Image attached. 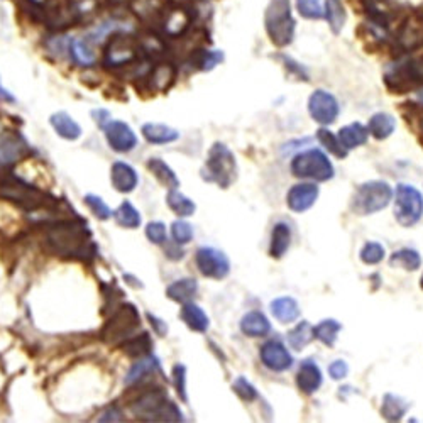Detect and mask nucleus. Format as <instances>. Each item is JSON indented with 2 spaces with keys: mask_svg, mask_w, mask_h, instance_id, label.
Segmentation results:
<instances>
[{
  "mask_svg": "<svg viewBox=\"0 0 423 423\" xmlns=\"http://www.w3.org/2000/svg\"><path fill=\"white\" fill-rule=\"evenodd\" d=\"M26 155L27 146L20 136L11 134V132L0 136V166L18 163Z\"/></svg>",
  "mask_w": 423,
  "mask_h": 423,
  "instance_id": "nucleus-16",
  "label": "nucleus"
},
{
  "mask_svg": "<svg viewBox=\"0 0 423 423\" xmlns=\"http://www.w3.org/2000/svg\"><path fill=\"white\" fill-rule=\"evenodd\" d=\"M420 288L423 289V275H422V278H420Z\"/></svg>",
  "mask_w": 423,
  "mask_h": 423,
  "instance_id": "nucleus-56",
  "label": "nucleus"
},
{
  "mask_svg": "<svg viewBox=\"0 0 423 423\" xmlns=\"http://www.w3.org/2000/svg\"><path fill=\"white\" fill-rule=\"evenodd\" d=\"M48 244L56 254L65 258L89 259L95 254V246L90 239L86 223L74 221H61L53 223L46 234Z\"/></svg>",
  "mask_w": 423,
  "mask_h": 423,
  "instance_id": "nucleus-1",
  "label": "nucleus"
},
{
  "mask_svg": "<svg viewBox=\"0 0 423 423\" xmlns=\"http://www.w3.org/2000/svg\"><path fill=\"white\" fill-rule=\"evenodd\" d=\"M122 415H120V412L119 410H112V412H107L105 415H102V418H100V422H119V420H122Z\"/></svg>",
  "mask_w": 423,
  "mask_h": 423,
  "instance_id": "nucleus-52",
  "label": "nucleus"
},
{
  "mask_svg": "<svg viewBox=\"0 0 423 423\" xmlns=\"http://www.w3.org/2000/svg\"><path fill=\"white\" fill-rule=\"evenodd\" d=\"M53 129L58 132V136H61L63 139L77 141L82 136V127L74 122L72 115H68L66 112H56L49 119Z\"/></svg>",
  "mask_w": 423,
  "mask_h": 423,
  "instance_id": "nucleus-25",
  "label": "nucleus"
},
{
  "mask_svg": "<svg viewBox=\"0 0 423 423\" xmlns=\"http://www.w3.org/2000/svg\"><path fill=\"white\" fill-rule=\"evenodd\" d=\"M325 18L329 20V26L334 34L342 31L344 22H346V12L341 0H325Z\"/></svg>",
  "mask_w": 423,
  "mask_h": 423,
  "instance_id": "nucleus-38",
  "label": "nucleus"
},
{
  "mask_svg": "<svg viewBox=\"0 0 423 423\" xmlns=\"http://www.w3.org/2000/svg\"><path fill=\"white\" fill-rule=\"evenodd\" d=\"M389 264L393 268H403L408 269V271H415V269L420 268L422 264V258L415 249H400V251L393 252L391 259H389Z\"/></svg>",
  "mask_w": 423,
  "mask_h": 423,
  "instance_id": "nucleus-36",
  "label": "nucleus"
},
{
  "mask_svg": "<svg viewBox=\"0 0 423 423\" xmlns=\"http://www.w3.org/2000/svg\"><path fill=\"white\" fill-rule=\"evenodd\" d=\"M315 330V339H318L322 344L332 347L337 341L339 332L342 330V325L334 318H327V320H322L317 327H313Z\"/></svg>",
  "mask_w": 423,
  "mask_h": 423,
  "instance_id": "nucleus-37",
  "label": "nucleus"
},
{
  "mask_svg": "<svg viewBox=\"0 0 423 423\" xmlns=\"http://www.w3.org/2000/svg\"><path fill=\"white\" fill-rule=\"evenodd\" d=\"M190 20H192V18H190L188 11L180 6H173L168 11H164L163 22L161 24H163V31L166 36L176 37L183 34L186 29H188Z\"/></svg>",
  "mask_w": 423,
  "mask_h": 423,
  "instance_id": "nucleus-17",
  "label": "nucleus"
},
{
  "mask_svg": "<svg viewBox=\"0 0 423 423\" xmlns=\"http://www.w3.org/2000/svg\"><path fill=\"white\" fill-rule=\"evenodd\" d=\"M157 369V363L156 359H152L151 356L149 358L141 359L139 363H136L132 369L129 371V375L126 377V384H136L139 383V381H143L144 377L151 375V372H155Z\"/></svg>",
  "mask_w": 423,
  "mask_h": 423,
  "instance_id": "nucleus-40",
  "label": "nucleus"
},
{
  "mask_svg": "<svg viewBox=\"0 0 423 423\" xmlns=\"http://www.w3.org/2000/svg\"><path fill=\"white\" fill-rule=\"evenodd\" d=\"M85 203L90 207V210L100 219V221H107V219H110L112 215H114L112 214V210L109 209V205H107L100 197H97V195H86Z\"/></svg>",
  "mask_w": 423,
  "mask_h": 423,
  "instance_id": "nucleus-45",
  "label": "nucleus"
},
{
  "mask_svg": "<svg viewBox=\"0 0 423 423\" xmlns=\"http://www.w3.org/2000/svg\"><path fill=\"white\" fill-rule=\"evenodd\" d=\"M418 98H420V102L423 103V90H422V93H420V95H418Z\"/></svg>",
  "mask_w": 423,
  "mask_h": 423,
  "instance_id": "nucleus-55",
  "label": "nucleus"
},
{
  "mask_svg": "<svg viewBox=\"0 0 423 423\" xmlns=\"http://www.w3.org/2000/svg\"><path fill=\"white\" fill-rule=\"evenodd\" d=\"M176 78V68L171 63H160L148 74V86L151 92L163 93L173 85Z\"/></svg>",
  "mask_w": 423,
  "mask_h": 423,
  "instance_id": "nucleus-20",
  "label": "nucleus"
},
{
  "mask_svg": "<svg viewBox=\"0 0 423 423\" xmlns=\"http://www.w3.org/2000/svg\"><path fill=\"white\" fill-rule=\"evenodd\" d=\"M103 131H105V138L109 146L117 152H129L138 144V138H136L134 131L126 122L110 120V122L105 124Z\"/></svg>",
  "mask_w": 423,
  "mask_h": 423,
  "instance_id": "nucleus-13",
  "label": "nucleus"
},
{
  "mask_svg": "<svg viewBox=\"0 0 423 423\" xmlns=\"http://www.w3.org/2000/svg\"><path fill=\"white\" fill-rule=\"evenodd\" d=\"M143 136L144 139L151 144H168L175 143V141L180 138V132L164 126V124L149 122L143 126Z\"/></svg>",
  "mask_w": 423,
  "mask_h": 423,
  "instance_id": "nucleus-26",
  "label": "nucleus"
},
{
  "mask_svg": "<svg viewBox=\"0 0 423 423\" xmlns=\"http://www.w3.org/2000/svg\"><path fill=\"white\" fill-rule=\"evenodd\" d=\"M318 198V186L313 183H300L294 185L288 192L286 203H288L289 210L297 212V214H304L308 209H312L313 203Z\"/></svg>",
  "mask_w": 423,
  "mask_h": 423,
  "instance_id": "nucleus-15",
  "label": "nucleus"
},
{
  "mask_svg": "<svg viewBox=\"0 0 423 423\" xmlns=\"http://www.w3.org/2000/svg\"><path fill=\"white\" fill-rule=\"evenodd\" d=\"M181 318L195 332H207V329H209V317L200 306L190 304V301H186L183 308H181Z\"/></svg>",
  "mask_w": 423,
  "mask_h": 423,
  "instance_id": "nucleus-31",
  "label": "nucleus"
},
{
  "mask_svg": "<svg viewBox=\"0 0 423 423\" xmlns=\"http://www.w3.org/2000/svg\"><path fill=\"white\" fill-rule=\"evenodd\" d=\"M261 360L268 369L276 372H283L293 366V358L288 349L280 341H269L261 347Z\"/></svg>",
  "mask_w": 423,
  "mask_h": 423,
  "instance_id": "nucleus-14",
  "label": "nucleus"
},
{
  "mask_svg": "<svg viewBox=\"0 0 423 423\" xmlns=\"http://www.w3.org/2000/svg\"><path fill=\"white\" fill-rule=\"evenodd\" d=\"M122 349L131 358H144L152 349L151 337H149V334H146V332L141 335H131L129 339H126L122 342Z\"/></svg>",
  "mask_w": 423,
  "mask_h": 423,
  "instance_id": "nucleus-33",
  "label": "nucleus"
},
{
  "mask_svg": "<svg viewBox=\"0 0 423 423\" xmlns=\"http://www.w3.org/2000/svg\"><path fill=\"white\" fill-rule=\"evenodd\" d=\"M197 289V280H193V278H185V280H178L175 283L169 285L168 289H166V294H168L173 301L186 304V301H190L195 297Z\"/></svg>",
  "mask_w": 423,
  "mask_h": 423,
  "instance_id": "nucleus-29",
  "label": "nucleus"
},
{
  "mask_svg": "<svg viewBox=\"0 0 423 423\" xmlns=\"http://www.w3.org/2000/svg\"><path fill=\"white\" fill-rule=\"evenodd\" d=\"M271 313L278 322L292 323L300 318V305L292 297H281L271 301Z\"/></svg>",
  "mask_w": 423,
  "mask_h": 423,
  "instance_id": "nucleus-22",
  "label": "nucleus"
},
{
  "mask_svg": "<svg viewBox=\"0 0 423 423\" xmlns=\"http://www.w3.org/2000/svg\"><path fill=\"white\" fill-rule=\"evenodd\" d=\"M148 168L149 171L157 178V181L163 183L164 186H168V188H176V186H180V180L176 178L175 171H173L163 160H160V157H151V160L148 161Z\"/></svg>",
  "mask_w": 423,
  "mask_h": 423,
  "instance_id": "nucleus-32",
  "label": "nucleus"
},
{
  "mask_svg": "<svg viewBox=\"0 0 423 423\" xmlns=\"http://www.w3.org/2000/svg\"><path fill=\"white\" fill-rule=\"evenodd\" d=\"M132 413L146 422H181V412L168 400L164 389H148L131 405Z\"/></svg>",
  "mask_w": 423,
  "mask_h": 423,
  "instance_id": "nucleus-2",
  "label": "nucleus"
},
{
  "mask_svg": "<svg viewBox=\"0 0 423 423\" xmlns=\"http://www.w3.org/2000/svg\"><path fill=\"white\" fill-rule=\"evenodd\" d=\"M110 180L117 192L129 193L138 186V173H136V169L132 166L122 163V161H117V163H114V166H112Z\"/></svg>",
  "mask_w": 423,
  "mask_h": 423,
  "instance_id": "nucleus-19",
  "label": "nucleus"
},
{
  "mask_svg": "<svg viewBox=\"0 0 423 423\" xmlns=\"http://www.w3.org/2000/svg\"><path fill=\"white\" fill-rule=\"evenodd\" d=\"M0 193H2L4 198L14 202L15 205H19L24 210L48 209V207L56 203L55 198L49 197L48 193L41 192L36 186L29 185L15 176L4 178L2 183H0Z\"/></svg>",
  "mask_w": 423,
  "mask_h": 423,
  "instance_id": "nucleus-3",
  "label": "nucleus"
},
{
  "mask_svg": "<svg viewBox=\"0 0 423 423\" xmlns=\"http://www.w3.org/2000/svg\"><path fill=\"white\" fill-rule=\"evenodd\" d=\"M139 41L134 37L129 34H114L103 51V65L107 68H122L134 63L139 58Z\"/></svg>",
  "mask_w": 423,
  "mask_h": 423,
  "instance_id": "nucleus-10",
  "label": "nucleus"
},
{
  "mask_svg": "<svg viewBox=\"0 0 423 423\" xmlns=\"http://www.w3.org/2000/svg\"><path fill=\"white\" fill-rule=\"evenodd\" d=\"M0 95H2V97H7V98H11V97H9V95H7V93H6V90H2V86H0Z\"/></svg>",
  "mask_w": 423,
  "mask_h": 423,
  "instance_id": "nucleus-54",
  "label": "nucleus"
},
{
  "mask_svg": "<svg viewBox=\"0 0 423 423\" xmlns=\"http://www.w3.org/2000/svg\"><path fill=\"white\" fill-rule=\"evenodd\" d=\"M240 330L247 337H264L271 330V323L266 318V315L261 312H249L240 320Z\"/></svg>",
  "mask_w": 423,
  "mask_h": 423,
  "instance_id": "nucleus-23",
  "label": "nucleus"
},
{
  "mask_svg": "<svg viewBox=\"0 0 423 423\" xmlns=\"http://www.w3.org/2000/svg\"><path fill=\"white\" fill-rule=\"evenodd\" d=\"M347 372H349V366H347L346 360H334V363L330 364L329 366V375L332 379L339 381V379H344V377L347 376Z\"/></svg>",
  "mask_w": 423,
  "mask_h": 423,
  "instance_id": "nucleus-50",
  "label": "nucleus"
},
{
  "mask_svg": "<svg viewBox=\"0 0 423 423\" xmlns=\"http://www.w3.org/2000/svg\"><path fill=\"white\" fill-rule=\"evenodd\" d=\"M410 403L406 400H403L401 396L391 395H384L383 398V405H381V415L389 422H398L405 417V413L408 412Z\"/></svg>",
  "mask_w": 423,
  "mask_h": 423,
  "instance_id": "nucleus-30",
  "label": "nucleus"
},
{
  "mask_svg": "<svg viewBox=\"0 0 423 423\" xmlns=\"http://www.w3.org/2000/svg\"><path fill=\"white\" fill-rule=\"evenodd\" d=\"M232 388H234V391L237 393L240 400H244V401H252L258 398V391H256V388L252 386L246 377H242V376H239L237 379L234 381V386Z\"/></svg>",
  "mask_w": 423,
  "mask_h": 423,
  "instance_id": "nucleus-47",
  "label": "nucleus"
},
{
  "mask_svg": "<svg viewBox=\"0 0 423 423\" xmlns=\"http://www.w3.org/2000/svg\"><path fill=\"white\" fill-rule=\"evenodd\" d=\"M237 166H235V157L226 144L215 143L210 148L209 156L205 163V178L209 181H215L222 188H229L234 183Z\"/></svg>",
  "mask_w": 423,
  "mask_h": 423,
  "instance_id": "nucleus-5",
  "label": "nucleus"
},
{
  "mask_svg": "<svg viewBox=\"0 0 423 423\" xmlns=\"http://www.w3.org/2000/svg\"><path fill=\"white\" fill-rule=\"evenodd\" d=\"M264 22H266V31L273 44L285 48L292 43L294 36V20L292 18V11H289V0H271Z\"/></svg>",
  "mask_w": 423,
  "mask_h": 423,
  "instance_id": "nucleus-4",
  "label": "nucleus"
},
{
  "mask_svg": "<svg viewBox=\"0 0 423 423\" xmlns=\"http://www.w3.org/2000/svg\"><path fill=\"white\" fill-rule=\"evenodd\" d=\"M222 60V51H202L195 58V65H197V68L203 70V72H210V70H214Z\"/></svg>",
  "mask_w": 423,
  "mask_h": 423,
  "instance_id": "nucleus-44",
  "label": "nucleus"
},
{
  "mask_svg": "<svg viewBox=\"0 0 423 423\" xmlns=\"http://www.w3.org/2000/svg\"><path fill=\"white\" fill-rule=\"evenodd\" d=\"M195 261H197L198 271L212 280H222L230 271L229 258L215 247H200L195 256Z\"/></svg>",
  "mask_w": 423,
  "mask_h": 423,
  "instance_id": "nucleus-11",
  "label": "nucleus"
},
{
  "mask_svg": "<svg viewBox=\"0 0 423 423\" xmlns=\"http://www.w3.org/2000/svg\"><path fill=\"white\" fill-rule=\"evenodd\" d=\"M110 4H114V6H129L132 0H109Z\"/></svg>",
  "mask_w": 423,
  "mask_h": 423,
  "instance_id": "nucleus-53",
  "label": "nucleus"
},
{
  "mask_svg": "<svg viewBox=\"0 0 423 423\" xmlns=\"http://www.w3.org/2000/svg\"><path fill=\"white\" fill-rule=\"evenodd\" d=\"M315 339V330L308 322H300L288 334V344L294 351H301Z\"/></svg>",
  "mask_w": 423,
  "mask_h": 423,
  "instance_id": "nucleus-34",
  "label": "nucleus"
},
{
  "mask_svg": "<svg viewBox=\"0 0 423 423\" xmlns=\"http://www.w3.org/2000/svg\"><path fill=\"white\" fill-rule=\"evenodd\" d=\"M297 9L305 19H322L325 15L320 0H297Z\"/></svg>",
  "mask_w": 423,
  "mask_h": 423,
  "instance_id": "nucleus-43",
  "label": "nucleus"
},
{
  "mask_svg": "<svg viewBox=\"0 0 423 423\" xmlns=\"http://www.w3.org/2000/svg\"><path fill=\"white\" fill-rule=\"evenodd\" d=\"M166 202H168L169 209L175 212L176 215H180V217H190V215L195 214V209H197L195 203L188 197H185L183 193L178 192L176 188L169 190Z\"/></svg>",
  "mask_w": 423,
  "mask_h": 423,
  "instance_id": "nucleus-35",
  "label": "nucleus"
},
{
  "mask_svg": "<svg viewBox=\"0 0 423 423\" xmlns=\"http://www.w3.org/2000/svg\"><path fill=\"white\" fill-rule=\"evenodd\" d=\"M95 43L90 37H83V39H72L68 43L70 56L73 58L74 63L80 66H92L97 61L95 55Z\"/></svg>",
  "mask_w": 423,
  "mask_h": 423,
  "instance_id": "nucleus-21",
  "label": "nucleus"
},
{
  "mask_svg": "<svg viewBox=\"0 0 423 423\" xmlns=\"http://www.w3.org/2000/svg\"><path fill=\"white\" fill-rule=\"evenodd\" d=\"M395 219L400 226L412 227L423 215V197L412 185H398L395 192Z\"/></svg>",
  "mask_w": 423,
  "mask_h": 423,
  "instance_id": "nucleus-9",
  "label": "nucleus"
},
{
  "mask_svg": "<svg viewBox=\"0 0 423 423\" xmlns=\"http://www.w3.org/2000/svg\"><path fill=\"white\" fill-rule=\"evenodd\" d=\"M396 129V119L386 112H377L367 122V131L377 141L388 139Z\"/></svg>",
  "mask_w": 423,
  "mask_h": 423,
  "instance_id": "nucleus-24",
  "label": "nucleus"
},
{
  "mask_svg": "<svg viewBox=\"0 0 423 423\" xmlns=\"http://www.w3.org/2000/svg\"><path fill=\"white\" fill-rule=\"evenodd\" d=\"M322 371L313 360L306 359L301 363L300 369H298V376H297V384L305 395H312V393L317 391L318 388L322 386Z\"/></svg>",
  "mask_w": 423,
  "mask_h": 423,
  "instance_id": "nucleus-18",
  "label": "nucleus"
},
{
  "mask_svg": "<svg viewBox=\"0 0 423 423\" xmlns=\"http://www.w3.org/2000/svg\"><path fill=\"white\" fill-rule=\"evenodd\" d=\"M292 173L297 178L313 181H329L334 178V166L320 149H308L293 157Z\"/></svg>",
  "mask_w": 423,
  "mask_h": 423,
  "instance_id": "nucleus-7",
  "label": "nucleus"
},
{
  "mask_svg": "<svg viewBox=\"0 0 423 423\" xmlns=\"http://www.w3.org/2000/svg\"><path fill=\"white\" fill-rule=\"evenodd\" d=\"M148 317H149V320H151V325H155L157 334L166 335V332H168V327H166V323H163V320H160V318H156L155 315H151V313H148Z\"/></svg>",
  "mask_w": 423,
  "mask_h": 423,
  "instance_id": "nucleus-51",
  "label": "nucleus"
},
{
  "mask_svg": "<svg viewBox=\"0 0 423 423\" xmlns=\"http://www.w3.org/2000/svg\"><path fill=\"white\" fill-rule=\"evenodd\" d=\"M393 190L386 181H367L360 185L352 200V210L359 215H371L386 209L391 202Z\"/></svg>",
  "mask_w": 423,
  "mask_h": 423,
  "instance_id": "nucleus-6",
  "label": "nucleus"
},
{
  "mask_svg": "<svg viewBox=\"0 0 423 423\" xmlns=\"http://www.w3.org/2000/svg\"><path fill=\"white\" fill-rule=\"evenodd\" d=\"M289 242H292V229H289L288 223L278 222L273 227L271 234V246H269V254L273 258H283L288 251Z\"/></svg>",
  "mask_w": 423,
  "mask_h": 423,
  "instance_id": "nucleus-27",
  "label": "nucleus"
},
{
  "mask_svg": "<svg viewBox=\"0 0 423 423\" xmlns=\"http://www.w3.org/2000/svg\"><path fill=\"white\" fill-rule=\"evenodd\" d=\"M171 234L178 246L180 244H188L193 239V227L185 221H176L171 226Z\"/></svg>",
  "mask_w": 423,
  "mask_h": 423,
  "instance_id": "nucleus-46",
  "label": "nucleus"
},
{
  "mask_svg": "<svg viewBox=\"0 0 423 423\" xmlns=\"http://www.w3.org/2000/svg\"><path fill=\"white\" fill-rule=\"evenodd\" d=\"M173 379H175L178 395L183 401H188V396H186V367L183 364H176L173 367Z\"/></svg>",
  "mask_w": 423,
  "mask_h": 423,
  "instance_id": "nucleus-48",
  "label": "nucleus"
},
{
  "mask_svg": "<svg viewBox=\"0 0 423 423\" xmlns=\"http://www.w3.org/2000/svg\"><path fill=\"white\" fill-rule=\"evenodd\" d=\"M308 112L315 122L329 126L339 117V102L334 95L325 90H317L308 98Z\"/></svg>",
  "mask_w": 423,
  "mask_h": 423,
  "instance_id": "nucleus-12",
  "label": "nucleus"
},
{
  "mask_svg": "<svg viewBox=\"0 0 423 423\" xmlns=\"http://www.w3.org/2000/svg\"><path fill=\"white\" fill-rule=\"evenodd\" d=\"M367 138H369L367 127H364L360 122L349 124V126L342 127V129L339 131V139H341L342 146L346 148L347 151L366 144Z\"/></svg>",
  "mask_w": 423,
  "mask_h": 423,
  "instance_id": "nucleus-28",
  "label": "nucleus"
},
{
  "mask_svg": "<svg viewBox=\"0 0 423 423\" xmlns=\"http://www.w3.org/2000/svg\"><path fill=\"white\" fill-rule=\"evenodd\" d=\"M141 325V317L134 305H120L117 312L105 323L102 330V339L107 344H122L129 339Z\"/></svg>",
  "mask_w": 423,
  "mask_h": 423,
  "instance_id": "nucleus-8",
  "label": "nucleus"
},
{
  "mask_svg": "<svg viewBox=\"0 0 423 423\" xmlns=\"http://www.w3.org/2000/svg\"><path fill=\"white\" fill-rule=\"evenodd\" d=\"M114 219L117 221L119 226L127 227V229H138L141 226V215L134 209L131 202L120 203V207L114 212Z\"/></svg>",
  "mask_w": 423,
  "mask_h": 423,
  "instance_id": "nucleus-39",
  "label": "nucleus"
},
{
  "mask_svg": "<svg viewBox=\"0 0 423 423\" xmlns=\"http://www.w3.org/2000/svg\"><path fill=\"white\" fill-rule=\"evenodd\" d=\"M384 247L379 242H366L360 249V261L366 264H379L384 259Z\"/></svg>",
  "mask_w": 423,
  "mask_h": 423,
  "instance_id": "nucleus-42",
  "label": "nucleus"
},
{
  "mask_svg": "<svg viewBox=\"0 0 423 423\" xmlns=\"http://www.w3.org/2000/svg\"><path fill=\"white\" fill-rule=\"evenodd\" d=\"M146 235L152 244H164L166 242V226L163 222L148 223Z\"/></svg>",
  "mask_w": 423,
  "mask_h": 423,
  "instance_id": "nucleus-49",
  "label": "nucleus"
},
{
  "mask_svg": "<svg viewBox=\"0 0 423 423\" xmlns=\"http://www.w3.org/2000/svg\"><path fill=\"white\" fill-rule=\"evenodd\" d=\"M317 138H318V141H320L322 146L325 148L330 155L339 157V160H344V157L347 156V149L342 146L339 136H334L329 129H318Z\"/></svg>",
  "mask_w": 423,
  "mask_h": 423,
  "instance_id": "nucleus-41",
  "label": "nucleus"
}]
</instances>
